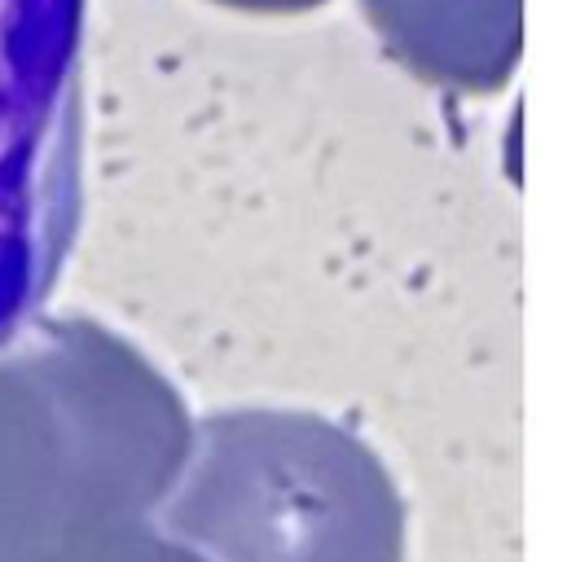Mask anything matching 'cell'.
Wrapping results in <instances>:
<instances>
[{"instance_id": "6da1fadb", "label": "cell", "mask_w": 567, "mask_h": 562, "mask_svg": "<svg viewBox=\"0 0 567 562\" xmlns=\"http://www.w3.org/2000/svg\"><path fill=\"white\" fill-rule=\"evenodd\" d=\"M84 194V0H0V339L62 273Z\"/></svg>"}]
</instances>
